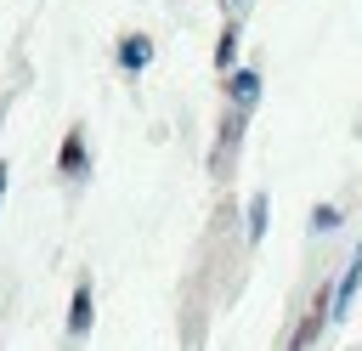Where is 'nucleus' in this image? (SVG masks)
<instances>
[{
  "instance_id": "nucleus-9",
  "label": "nucleus",
  "mask_w": 362,
  "mask_h": 351,
  "mask_svg": "<svg viewBox=\"0 0 362 351\" xmlns=\"http://www.w3.org/2000/svg\"><path fill=\"white\" fill-rule=\"evenodd\" d=\"M238 45H243V23H238V17H226V28H221V40H215V57H209L221 79L243 68V62H238Z\"/></svg>"
},
{
  "instance_id": "nucleus-10",
  "label": "nucleus",
  "mask_w": 362,
  "mask_h": 351,
  "mask_svg": "<svg viewBox=\"0 0 362 351\" xmlns=\"http://www.w3.org/2000/svg\"><path fill=\"white\" fill-rule=\"evenodd\" d=\"M345 226V209L339 204H311V238H328Z\"/></svg>"
},
{
  "instance_id": "nucleus-8",
  "label": "nucleus",
  "mask_w": 362,
  "mask_h": 351,
  "mask_svg": "<svg viewBox=\"0 0 362 351\" xmlns=\"http://www.w3.org/2000/svg\"><path fill=\"white\" fill-rule=\"evenodd\" d=\"M356 294H362V249L345 260V272H339V283H334V323H339V317H351Z\"/></svg>"
},
{
  "instance_id": "nucleus-7",
  "label": "nucleus",
  "mask_w": 362,
  "mask_h": 351,
  "mask_svg": "<svg viewBox=\"0 0 362 351\" xmlns=\"http://www.w3.org/2000/svg\"><path fill=\"white\" fill-rule=\"evenodd\" d=\"M266 221H272V192H266V187H255V192H249V204H243V243H249V249H260Z\"/></svg>"
},
{
  "instance_id": "nucleus-4",
  "label": "nucleus",
  "mask_w": 362,
  "mask_h": 351,
  "mask_svg": "<svg viewBox=\"0 0 362 351\" xmlns=\"http://www.w3.org/2000/svg\"><path fill=\"white\" fill-rule=\"evenodd\" d=\"M57 170H62L68 187H79V181L90 176V142H85V125H68V130H62V142H57Z\"/></svg>"
},
{
  "instance_id": "nucleus-6",
  "label": "nucleus",
  "mask_w": 362,
  "mask_h": 351,
  "mask_svg": "<svg viewBox=\"0 0 362 351\" xmlns=\"http://www.w3.org/2000/svg\"><path fill=\"white\" fill-rule=\"evenodd\" d=\"M221 96H226V108H238V113H255V108H260V96H266V79H260V68H255V62H243L238 74H226V79H221Z\"/></svg>"
},
{
  "instance_id": "nucleus-2",
  "label": "nucleus",
  "mask_w": 362,
  "mask_h": 351,
  "mask_svg": "<svg viewBox=\"0 0 362 351\" xmlns=\"http://www.w3.org/2000/svg\"><path fill=\"white\" fill-rule=\"evenodd\" d=\"M90 328H96V283H90V272H79V277H74V294H68L62 345H79V340H90Z\"/></svg>"
},
{
  "instance_id": "nucleus-11",
  "label": "nucleus",
  "mask_w": 362,
  "mask_h": 351,
  "mask_svg": "<svg viewBox=\"0 0 362 351\" xmlns=\"http://www.w3.org/2000/svg\"><path fill=\"white\" fill-rule=\"evenodd\" d=\"M6 192H11V164L0 159V209H6Z\"/></svg>"
},
{
  "instance_id": "nucleus-5",
  "label": "nucleus",
  "mask_w": 362,
  "mask_h": 351,
  "mask_svg": "<svg viewBox=\"0 0 362 351\" xmlns=\"http://www.w3.org/2000/svg\"><path fill=\"white\" fill-rule=\"evenodd\" d=\"M153 57H158L153 34H119V40H113V68H119L124 79H141V74L153 68Z\"/></svg>"
},
{
  "instance_id": "nucleus-3",
  "label": "nucleus",
  "mask_w": 362,
  "mask_h": 351,
  "mask_svg": "<svg viewBox=\"0 0 362 351\" xmlns=\"http://www.w3.org/2000/svg\"><path fill=\"white\" fill-rule=\"evenodd\" d=\"M243 130H249V113H238V108H221V125H215V147H209V170H215V176H232L226 164H232V153L243 147Z\"/></svg>"
},
{
  "instance_id": "nucleus-1",
  "label": "nucleus",
  "mask_w": 362,
  "mask_h": 351,
  "mask_svg": "<svg viewBox=\"0 0 362 351\" xmlns=\"http://www.w3.org/2000/svg\"><path fill=\"white\" fill-rule=\"evenodd\" d=\"M328 323H334V283H317V294H311V300H305V311L294 317V328H288L283 351H317V345H322V334H328Z\"/></svg>"
},
{
  "instance_id": "nucleus-12",
  "label": "nucleus",
  "mask_w": 362,
  "mask_h": 351,
  "mask_svg": "<svg viewBox=\"0 0 362 351\" xmlns=\"http://www.w3.org/2000/svg\"><path fill=\"white\" fill-rule=\"evenodd\" d=\"M0 119H6V96H0Z\"/></svg>"
},
{
  "instance_id": "nucleus-13",
  "label": "nucleus",
  "mask_w": 362,
  "mask_h": 351,
  "mask_svg": "<svg viewBox=\"0 0 362 351\" xmlns=\"http://www.w3.org/2000/svg\"><path fill=\"white\" fill-rule=\"evenodd\" d=\"M226 6H232V11H238V6H243V0H226Z\"/></svg>"
}]
</instances>
